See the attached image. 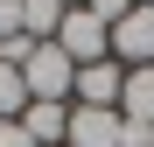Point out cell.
Instances as JSON below:
<instances>
[{"mask_svg":"<svg viewBox=\"0 0 154 147\" xmlns=\"http://www.w3.org/2000/svg\"><path fill=\"white\" fill-rule=\"evenodd\" d=\"M21 84H28V98H49V105H70V84H77V63L63 56L56 42H35V56L21 63Z\"/></svg>","mask_w":154,"mask_h":147,"instance_id":"obj_1","label":"cell"},{"mask_svg":"<svg viewBox=\"0 0 154 147\" xmlns=\"http://www.w3.org/2000/svg\"><path fill=\"white\" fill-rule=\"evenodd\" d=\"M56 49H63L77 70H84V63H105V56H112V28H105L91 7H70L63 28H56Z\"/></svg>","mask_w":154,"mask_h":147,"instance_id":"obj_2","label":"cell"},{"mask_svg":"<svg viewBox=\"0 0 154 147\" xmlns=\"http://www.w3.org/2000/svg\"><path fill=\"white\" fill-rule=\"evenodd\" d=\"M112 56L126 70H147L154 63V0H140L126 21H112Z\"/></svg>","mask_w":154,"mask_h":147,"instance_id":"obj_3","label":"cell"},{"mask_svg":"<svg viewBox=\"0 0 154 147\" xmlns=\"http://www.w3.org/2000/svg\"><path fill=\"white\" fill-rule=\"evenodd\" d=\"M119 133H126V119H119L112 105H70L63 147H119Z\"/></svg>","mask_w":154,"mask_h":147,"instance_id":"obj_4","label":"cell"},{"mask_svg":"<svg viewBox=\"0 0 154 147\" xmlns=\"http://www.w3.org/2000/svg\"><path fill=\"white\" fill-rule=\"evenodd\" d=\"M119 84H126V63L105 56V63H84V70H77L70 98H77V105H112V112H119Z\"/></svg>","mask_w":154,"mask_h":147,"instance_id":"obj_5","label":"cell"},{"mask_svg":"<svg viewBox=\"0 0 154 147\" xmlns=\"http://www.w3.org/2000/svg\"><path fill=\"white\" fill-rule=\"evenodd\" d=\"M21 133L35 147H63L70 133V105H49V98H28V112H21Z\"/></svg>","mask_w":154,"mask_h":147,"instance_id":"obj_6","label":"cell"},{"mask_svg":"<svg viewBox=\"0 0 154 147\" xmlns=\"http://www.w3.org/2000/svg\"><path fill=\"white\" fill-rule=\"evenodd\" d=\"M119 119L154 126V63H147V70H126V84H119Z\"/></svg>","mask_w":154,"mask_h":147,"instance_id":"obj_7","label":"cell"},{"mask_svg":"<svg viewBox=\"0 0 154 147\" xmlns=\"http://www.w3.org/2000/svg\"><path fill=\"white\" fill-rule=\"evenodd\" d=\"M63 0H21V35H35V42H56V28H63Z\"/></svg>","mask_w":154,"mask_h":147,"instance_id":"obj_8","label":"cell"},{"mask_svg":"<svg viewBox=\"0 0 154 147\" xmlns=\"http://www.w3.org/2000/svg\"><path fill=\"white\" fill-rule=\"evenodd\" d=\"M21 112H28V84H21V70L0 63V126H7V119H21Z\"/></svg>","mask_w":154,"mask_h":147,"instance_id":"obj_9","label":"cell"},{"mask_svg":"<svg viewBox=\"0 0 154 147\" xmlns=\"http://www.w3.org/2000/svg\"><path fill=\"white\" fill-rule=\"evenodd\" d=\"M21 35V0H0V42Z\"/></svg>","mask_w":154,"mask_h":147,"instance_id":"obj_10","label":"cell"},{"mask_svg":"<svg viewBox=\"0 0 154 147\" xmlns=\"http://www.w3.org/2000/svg\"><path fill=\"white\" fill-rule=\"evenodd\" d=\"M0 147H35V140L21 133V119H7V126H0Z\"/></svg>","mask_w":154,"mask_h":147,"instance_id":"obj_11","label":"cell"},{"mask_svg":"<svg viewBox=\"0 0 154 147\" xmlns=\"http://www.w3.org/2000/svg\"><path fill=\"white\" fill-rule=\"evenodd\" d=\"M63 7H91V0H63Z\"/></svg>","mask_w":154,"mask_h":147,"instance_id":"obj_12","label":"cell"}]
</instances>
